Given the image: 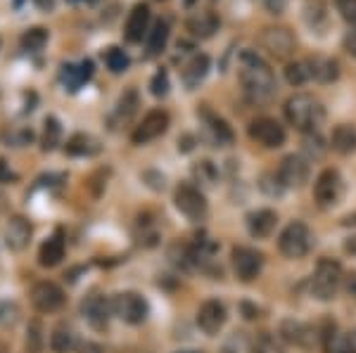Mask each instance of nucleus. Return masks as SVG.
Returning a JSON list of instances; mask_svg holds the SVG:
<instances>
[{
    "label": "nucleus",
    "mask_w": 356,
    "mask_h": 353,
    "mask_svg": "<svg viewBox=\"0 0 356 353\" xmlns=\"http://www.w3.org/2000/svg\"><path fill=\"white\" fill-rule=\"evenodd\" d=\"M240 85H243L245 98L254 105H268L275 93H278V83L271 71V67L261 60L257 53L245 50L240 55V69H238Z\"/></svg>",
    "instance_id": "1"
},
{
    "label": "nucleus",
    "mask_w": 356,
    "mask_h": 353,
    "mask_svg": "<svg viewBox=\"0 0 356 353\" xmlns=\"http://www.w3.org/2000/svg\"><path fill=\"white\" fill-rule=\"evenodd\" d=\"M285 119H288L290 126H295L302 133H314L323 123L325 110L314 95L297 93L285 102Z\"/></svg>",
    "instance_id": "2"
},
{
    "label": "nucleus",
    "mask_w": 356,
    "mask_h": 353,
    "mask_svg": "<svg viewBox=\"0 0 356 353\" xmlns=\"http://www.w3.org/2000/svg\"><path fill=\"white\" fill-rule=\"evenodd\" d=\"M342 284V266L335 259H321L316 264V270L312 275V294L318 301L335 299L337 289Z\"/></svg>",
    "instance_id": "3"
},
{
    "label": "nucleus",
    "mask_w": 356,
    "mask_h": 353,
    "mask_svg": "<svg viewBox=\"0 0 356 353\" xmlns=\"http://www.w3.org/2000/svg\"><path fill=\"white\" fill-rule=\"evenodd\" d=\"M312 230H309L307 223H302V221H292L290 225L283 227V232H280L278 237V249L283 256H288V259H302V256L309 254V249H312Z\"/></svg>",
    "instance_id": "4"
},
{
    "label": "nucleus",
    "mask_w": 356,
    "mask_h": 353,
    "mask_svg": "<svg viewBox=\"0 0 356 353\" xmlns=\"http://www.w3.org/2000/svg\"><path fill=\"white\" fill-rule=\"evenodd\" d=\"M174 204L176 209L186 216L188 221H202L207 212H209V204H207V197L200 187H195L191 183H181L174 192Z\"/></svg>",
    "instance_id": "5"
},
{
    "label": "nucleus",
    "mask_w": 356,
    "mask_h": 353,
    "mask_svg": "<svg viewBox=\"0 0 356 353\" xmlns=\"http://www.w3.org/2000/svg\"><path fill=\"white\" fill-rule=\"evenodd\" d=\"M344 192V180L340 175V171L335 169H323L318 173V178H316L314 183V199L318 207L328 209V207H335L337 202H340Z\"/></svg>",
    "instance_id": "6"
},
{
    "label": "nucleus",
    "mask_w": 356,
    "mask_h": 353,
    "mask_svg": "<svg viewBox=\"0 0 356 353\" xmlns=\"http://www.w3.org/2000/svg\"><path fill=\"white\" fill-rule=\"evenodd\" d=\"M231 266L238 280L252 282L264 268V254L254 247H233Z\"/></svg>",
    "instance_id": "7"
},
{
    "label": "nucleus",
    "mask_w": 356,
    "mask_h": 353,
    "mask_svg": "<svg viewBox=\"0 0 356 353\" xmlns=\"http://www.w3.org/2000/svg\"><path fill=\"white\" fill-rule=\"evenodd\" d=\"M247 135L257 142V145L266 147V150H275V147L285 145V128L280 126L271 117H259L247 126Z\"/></svg>",
    "instance_id": "8"
},
{
    "label": "nucleus",
    "mask_w": 356,
    "mask_h": 353,
    "mask_svg": "<svg viewBox=\"0 0 356 353\" xmlns=\"http://www.w3.org/2000/svg\"><path fill=\"white\" fill-rule=\"evenodd\" d=\"M169 123H171L169 112L150 110V112L145 114V117H143V121L136 126L134 135H131V140H134L136 145H147V142L162 138L166 130H169Z\"/></svg>",
    "instance_id": "9"
},
{
    "label": "nucleus",
    "mask_w": 356,
    "mask_h": 353,
    "mask_svg": "<svg viewBox=\"0 0 356 353\" xmlns=\"http://www.w3.org/2000/svg\"><path fill=\"white\" fill-rule=\"evenodd\" d=\"M31 304H33V309L36 311H41V313H55V311H60L62 306H65V289L60 287V284H55V282H50V280H38L36 284L31 287Z\"/></svg>",
    "instance_id": "10"
},
{
    "label": "nucleus",
    "mask_w": 356,
    "mask_h": 353,
    "mask_svg": "<svg viewBox=\"0 0 356 353\" xmlns=\"http://www.w3.org/2000/svg\"><path fill=\"white\" fill-rule=\"evenodd\" d=\"M114 311L129 325H140V322L147 320L150 306H147V301L138 292H122L114 297Z\"/></svg>",
    "instance_id": "11"
},
{
    "label": "nucleus",
    "mask_w": 356,
    "mask_h": 353,
    "mask_svg": "<svg viewBox=\"0 0 356 353\" xmlns=\"http://www.w3.org/2000/svg\"><path fill=\"white\" fill-rule=\"evenodd\" d=\"M259 43L275 60H288L295 53V36L285 26H266L259 36Z\"/></svg>",
    "instance_id": "12"
},
{
    "label": "nucleus",
    "mask_w": 356,
    "mask_h": 353,
    "mask_svg": "<svg viewBox=\"0 0 356 353\" xmlns=\"http://www.w3.org/2000/svg\"><path fill=\"white\" fill-rule=\"evenodd\" d=\"M309 159L302 155H288L278 166V180L280 187H302L309 180Z\"/></svg>",
    "instance_id": "13"
},
{
    "label": "nucleus",
    "mask_w": 356,
    "mask_h": 353,
    "mask_svg": "<svg viewBox=\"0 0 356 353\" xmlns=\"http://www.w3.org/2000/svg\"><path fill=\"white\" fill-rule=\"evenodd\" d=\"M226 318H228L226 306H223L219 299H207L197 311V327L202 329L204 334L214 337V334H219L223 325H226Z\"/></svg>",
    "instance_id": "14"
},
{
    "label": "nucleus",
    "mask_w": 356,
    "mask_h": 353,
    "mask_svg": "<svg viewBox=\"0 0 356 353\" xmlns=\"http://www.w3.org/2000/svg\"><path fill=\"white\" fill-rule=\"evenodd\" d=\"M150 33V8L145 3H138L131 10L129 19H126L124 38L129 43H143V38Z\"/></svg>",
    "instance_id": "15"
},
{
    "label": "nucleus",
    "mask_w": 356,
    "mask_h": 353,
    "mask_svg": "<svg viewBox=\"0 0 356 353\" xmlns=\"http://www.w3.org/2000/svg\"><path fill=\"white\" fill-rule=\"evenodd\" d=\"M302 17H304V24L312 28V33L316 31L318 36H323L325 28H328V24H330L328 5H325V0H304Z\"/></svg>",
    "instance_id": "16"
},
{
    "label": "nucleus",
    "mask_w": 356,
    "mask_h": 353,
    "mask_svg": "<svg viewBox=\"0 0 356 353\" xmlns=\"http://www.w3.org/2000/svg\"><path fill=\"white\" fill-rule=\"evenodd\" d=\"M275 223H278V214L273 209H257L247 216V230H250L252 237L257 240H266V237L273 235Z\"/></svg>",
    "instance_id": "17"
},
{
    "label": "nucleus",
    "mask_w": 356,
    "mask_h": 353,
    "mask_svg": "<svg viewBox=\"0 0 356 353\" xmlns=\"http://www.w3.org/2000/svg\"><path fill=\"white\" fill-rule=\"evenodd\" d=\"M307 69H309V76L316 78L318 83H332V81H337V76H340V64H337V60L325 57V55L309 57Z\"/></svg>",
    "instance_id": "18"
},
{
    "label": "nucleus",
    "mask_w": 356,
    "mask_h": 353,
    "mask_svg": "<svg viewBox=\"0 0 356 353\" xmlns=\"http://www.w3.org/2000/svg\"><path fill=\"white\" fill-rule=\"evenodd\" d=\"M65 254H67V244L62 240V235H53L41 244V249H38V264H41L43 268H55V266L62 264Z\"/></svg>",
    "instance_id": "19"
},
{
    "label": "nucleus",
    "mask_w": 356,
    "mask_h": 353,
    "mask_svg": "<svg viewBox=\"0 0 356 353\" xmlns=\"http://www.w3.org/2000/svg\"><path fill=\"white\" fill-rule=\"evenodd\" d=\"M209 74V57L207 55H195L181 71V78L186 83L188 90H195L200 83L204 81V76Z\"/></svg>",
    "instance_id": "20"
},
{
    "label": "nucleus",
    "mask_w": 356,
    "mask_h": 353,
    "mask_svg": "<svg viewBox=\"0 0 356 353\" xmlns=\"http://www.w3.org/2000/svg\"><path fill=\"white\" fill-rule=\"evenodd\" d=\"M280 337L288 341V344L307 346V344H312L314 334H312V329L300 320H283L280 322Z\"/></svg>",
    "instance_id": "21"
},
{
    "label": "nucleus",
    "mask_w": 356,
    "mask_h": 353,
    "mask_svg": "<svg viewBox=\"0 0 356 353\" xmlns=\"http://www.w3.org/2000/svg\"><path fill=\"white\" fill-rule=\"evenodd\" d=\"M330 145L340 155H352L356 150V126H349V123L337 126L330 135Z\"/></svg>",
    "instance_id": "22"
},
{
    "label": "nucleus",
    "mask_w": 356,
    "mask_h": 353,
    "mask_svg": "<svg viewBox=\"0 0 356 353\" xmlns=\"http://www.w3.org/2000/svg\"><path fill=\"white\" fill-rule=\"evenodd\" d=\"M83 313L88 318V322L97 329H102L107 325V318H110V304L102 297H90L83 304Z\"/></svg>",
    "instance_id": "23"
},
{
    "label": "nucleus",
    "mask_w": 356,
    "mask_h": 353,
    "mask_svg": "<svg viewBox=\"0 0 356 353\" xmlns=\"http://www.w3.org/2000/svg\"><path fill=\"white\" fill-rule=\"evenodd\" d=\"M188 31L193 33V36L197 38H209L214 36V31L219 28V19H216L214 12H200L188 19Z\"/></svg>",
    "instance_id": "24"
},
{
    "label": "nucleus",
    "mask_w": 356,
    "mask_h": 353,
    "mask_svg": "<svg viewBox=\"0 0 356 353\" xmlns=\"http://www.w3.org/2000/svg\"><path fill=\"white\" fill-rule=\"evenodd\" d=\"M202 117H204L207 130L211 133V138L219 142V145H231V142H233V130H231V126H228V123L223 121L221 117L211 114L209 110H202Z\"/></svg>",
    "instance_id": "25"
},
{
    "label": "nucleus",
    "mask_w": 356,
    "mask_h": 353,
    "mask_svg": "<svg viewBox=\"0 0 356 353\" xmlns=\"http://www.w3.org/2000/svg\"><path fill=\"white\" fill-rule=\"evenodd\" d=\"M76 346V334L69 325H57L50 334V349L53 353H69Z\"/></svg>",
    "instance_id": "26"
},
{
    "label": "nucleus",
    "mask_w": 356,
    "mask_h": 353,
    "mask_svg": "<svg viewBox=\"0 0 356 353\" xmlns=\"http://www.w3.org/2000/svg\"><path fill=\"white\" fill-rule=\"evenodd\" d=\"M31 237V225L24 218H13L8 225V244L13 249H24Z\"/></svg>",
    "instance_id": "27"
},
{
    "label": "nucleus",
    "mask_w": 356,
    "mask_h": 353,
    "mask_svg": "<svg viewBox=\"0 0 356 353\" xmlns=\"http://www.w3.org/2000/svg\"><path fill=\"white\" fill-rule=\"evenodd\" d=\"M166 41H169V24L166 21H154V26L147 33V57L159 55L166 48Z\"/></svg>",
    "instance_id": "28"
},
{
    "label": "nucleus",
    "mask_w": 356,
    "mask_h": 353,
    "mask_svg": "<svg viewBox=\"0 0 356 353\" xmlns=\"http://www.w3.org/2000/svg\"><path fill=\"white\" fill-rule=\"evenodd\" d=\"M65 150H67V155H72V157H86V155H93V152H97V145L90 135L76 133L67 140Z\"/></svg>",
    "instance_id": "29"
},
{
    "label": "nucleus",
    "mask_w": 356,
    "mask_h": 353,
    "mask_svg": "<svg viewBox=\"0 0 356 353\" xmlns=\"http://www.w3.org/2000/svg\"><path fill=\"white\" fill-rule=\"evenodd\" d=\"M19 43H22V48L29 50V53H38V50H43V45L48 43V28H43V26L26 28V31L22 33Z\"/></svg>",
    "instance_id": "30"
},
{
    "label": "nucleus",
    "mask_w": 356,
    "mask_h": 353,
    "mask_svg": "<svg viewBox=\"0 0 356 353\" xmlns=\"http://www.w3.org/2000/svg\"><path fill=\"white\" fill-rule=\"evenodd\" d=\"M252 353H285L280 339L271 332H261L252 344Z\"/></svg>",
    "instance_id": "31"
},
{
    "label": "nucleus",
    "mask_w": 356,
    "mask_h": 353,
    "mask_svg": "<svg viewBox=\"0 0 356 353\" xmlns=\"http://www.w3.org/2000/svg\"><path fill=\"white\" fill-rule=\"evenodd\" d=\"M105 64H107V69H110L112 74H122V71L129 69L131 60H129V55H126L122 48H107Z\"/></svg>",
    "instance_id": "32"
},
{
    "label": "nucleus",
    "mask_w": 356,
    "mask_h": 353,
    "mask_svg": "<svg viewBox=\"0 0 356 353\" xmlns=\"http://www.w3.org/2000/svg\"><path fill=\"white\" fill-rule=\"evenodd\" d=\"M60 135H62V126L55 117L45 119V130H43V150H55L60 145Z\"/></svg>",
    "instance_id": "33"
},
{
    "label": "nucleus",
    "mask_w": 356,
    "mask_h": 353,
    "mask_svg": "<svg viewBox=\"0 0 356 353\" xmlns=\"http://www.w3.org/2000/svg\"><path fill=\"white\" fill-rule=\"evenodd\" d=\"M309 69H307V62H290L285 67V81L290 85H302L309 81Z\"/></svg>",
    "instance_id": "34"
},
{
    "label": "nucleus",
    "mask_w": 356,
    "mask_h": 353,
    "mask_svg": "<svg viewBox=\"0 0 356 353\" xmlns=\"http://www.w3.org/2000/svg\"><path fill=\"white\" fill-rule=\"evenodd\" d=\"M136 107H138V93H136V90H129V93H124V98L119 100L117 117L119 119H129L131 114L136 112Z\"/></svg>",
    "instance_id": "35"
},
{
    "label": "nucleus",
    "mask_w": 356,
    "mask_h": 353,
    "mask_svg": "<svg viewBox=\"0 0 356 353\" xmlns=\"http://www.w3.org/2000/svg\"><path fill=\"white\" fill-rule=\"evenodd\" d=\"M150 93L154 95V98H164V95L169 93V74H166L164 69L154 74V78L150 81Z\"/></svg>",
    "instance_id": "36"
},
{
    "label": "nucleus",
    "mask_w": 356,
    "mask_h": 353,
    "mask_svg": "<svg viewBox=\"0 0 356 353\" xmlns=\"http://www.w3.org/2000/svg\"><path fill=\"white\" fill-rule=\"evenodd\" d=\"M335 8L342 15L344 21L356 24V0H335Z\"/></svg>",
    "instance_id": "37"
},
{
    "label": "nucleus",
    "mask_w": 356,
    "mask_h": 353,
    "mask_svg": "<svg viewBox=\"0 0 356 353\" xmlns=\"http://www.w3.org/2000/svg\"><path fill=\"white\" fill-rule=\"evenodd\" d=\"M307 150H314V157H321L325 152V147H323V140L318 138V135H314V133H307Z\"/></svg>",
    "instance_id": "38"
},
{
    "label": "nucleus",
    "mask_w": 356,
    "mask_h": 353,
    "mask_svg": "<svg viewBox=\"0 0 356 353\" xmlns=\"http://www.w3.org/2000/svg\"><path fill=\"white\" fill-rule=\"evenodd\" d=\"M264 5L271 15H283L285 8H288V0H264Z\"/></svg>",
    "instance_id": "39"
},
{
    "label": "nucleus",
    "mask_w": 356,
    "mask_h": 353,
    "mask_svg": "<svg viewBox=\"0 0 356 353\" xmlns=\"http://www.w3.org/2000/svg\"><path fill=\"white\" fill-rule=\"evenodd\" d=\"M344 48H347V53H349V55L356 57V31H352L347 38H344Z\"/></svg>",
    "instance_id": "40"
},
{
    "label": "nucleus",
    "mask_w": 356,
    "mask_h": 353,
    "mask_svg": "<svg viewBox=\"0 0 356 353\" xmlns=\"http://www.w3.org/2000/svg\"><path fill=\"white\" fill-rule=\"evenodd\" d=\"M10 178H13V173H10L8 162H5V159L0 157V183H5V180H10Z\"/></svg>",
    "instance_id": "41"
},
{
    "label": "nucleus",
    "mask_w": 356,
    "mask_h": 353,
    "mask_svg": "<svg viewBox=\"0 0 356 353\" xmlns=\"http://www.w3.org/2000/svg\"><path fill=\"white\" fill-rule=\"evenodd\" d=\"M36 3L38 10H43V12H50V10L55 8V0H33Z\"/></svg>",
    "instance_id": "42"
},
{
    "label": "nucleus",
    "mask_w": 356,
    "mask_h": 353,
    "mask_svg": "<svg viewBox=\"0 0 356 353\" xmlns=\"http://www.w3.org/2000/svg\"><path fill=\"white\" fill-rule=\"evenodd\" d=\"M344 252H349L352 256H356V237H352V240L344 242Z\"/></svg>",
    "instance_id": "43"
},
{
    "label": "nucleus",
    "mask_w": 356,
    "mask_h": 353,
    "mask_svg": "<svg viewBox=\"0 0 356 353\" xmlns=\"http://www.w3.org/2000/svg\"><path fill=\"white\" fill-rule=\"evenodd\" d=\"M176 353H202V351H195V349H188V351H176Z\"/></svg>",
    "instance_id": "44"
},
{
    "label": "nucleus",
    "mask_w": 356,
    "mask_h": 353,
    "mask_svg": "<svg viewBox=\"0 0 356 353\" xmlns=\"http://www.w3.org/2000/svg\"><path fill=\"white\" fill-rule=\"evenodd\" d=\"M195 3H197V0H186V5H188V8H191V5H195Z\"/></svg>",
    "instance_id": "45"
},
{
    "label": "nucleus",
    "mask_w": 356,
    "mask_h": 353,
    "mask_svg": "<svg viewBox=\"0 0 356 353\" xmlns=\"http://www.w3.org/2000/svg\"><path fill=\"white\" fill-rule=\"evenodd\" d=\"M352 292H354V294H356V282H354V284H352Z\"/></svg>",
    "instance_id": "46"
},
{
    "label": "nucleus",
    "mask_w": 356,
    "mask_h": 353,
    "mask_svg": "<svg viewBox=\"0 0 356 353\" xmlns=\"http://www.w3.org/2000/svg\"><path fill=\"white\" fill-rule=\"evenodd\" d=\"M86 3H97V0H86Z\"/></svg>",
    "instance_id": "47"
}]
</instances>
